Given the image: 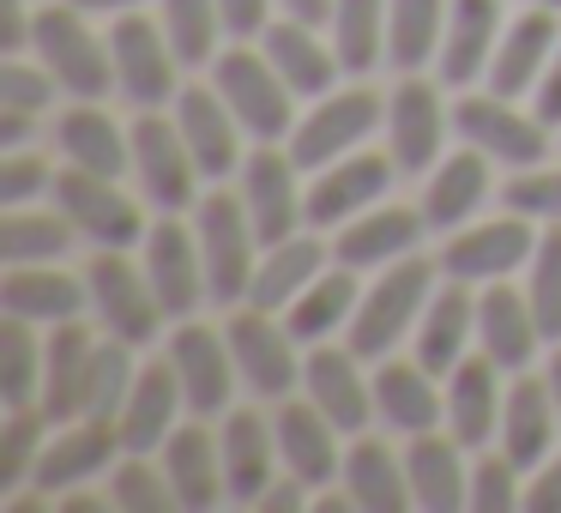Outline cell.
<instances>
[{
	"mask_svg": "<svg viewBox=\"0 0 561 513\" xmlns=\"http://www.w3.org/2000/svg\"><path fill=\"white\" fill-rule=\"evenodd\" d=\"M163 465H170V483H175L182 508H211L224 495V453L199 429H175L163 441Z\"/></svg>",
	"mask_w": 561,
	"mask_h": 513,
	"instance_id": "obj_35",
	"label": "cell"
},
{
	"mask_svg": "<svg viewBox=\"0 0 561 513\" xmlns=\"http://www.w3.org/2000/svg\"><path fill=\"white\" fill-rule=\"evenodd\" d=\"M31 459H37V417L13 411V423L0 435V489H13L31 471Z\"/></svg>",
	"mask_w": 561,
	"mask_h": 513,
	"instance_id": "obj_53",
	"label": "cell"
},
{
	"mask_svg": "<svg viewBox=\"0 0 561 513\" xmlns=\"http://www.w3.org/2000/svg\"><path fill=\"white\" fill-rule=\"evenodd\" d=\"M55 194H61V212L73 218V230H85L91 242H103V248L139 242V212L115 187V175H98V170H79L73 163L67 175H55Z\"/></svg>",
	"mask_w": 561,
	"mask_h": 513,
	"instance_id": "obj_6",
	"label": "cell"
},
{
	"mask_svg": "<svg viewBox=\"0 0 561 513\" xmlns=\"http://www.w3.org/2000/svg\"><path fill=\"white\" fill-rule=\"evenodd\" d=\"M447 37V0H392L387 7V43L399 67H423Z\"/></svg>",
	"mask_w": 561,
	"mask_h": 513,
	"instance_id": "obj_42",
	"label": "cell"
},
{
	"mask_svg": "<svg viewBox=\"0 0 561 513\" xmlns=\"http://www.w3.org/2000/svg\"><path fill=\"white\" fill-rule=\"evenodd\" d=\"M556 392L549 380H519L501 404V435H507V459L513 465H537L549 453V423H556Z\"/></svg>",
	"mask_w": 561,
	"mask_h": 513,
	"instance_id": "obj_36",
	"label": "cell"
},
{
	"mask_svg": "<svg viewBox=\"0 0 561 513\" xmlns=\"http://www.w3.org/2000/svg\"><path fill=\"white\" fill-rule=\"evenodd\" d=\"M314 278H320V242H308V236H284V242H272L266 260L254 266L248 296H254V308L272 315V308H290Z\"/></svg>",
	"mask_w": 561,
	"mask_h": 513,
	"instance_id": "obj_32",
	"label": "cell"
},
{
	"mask_svg": "<svg viewBox=\"0 0 561 513\" xmlns=\"http://www.w3.org/2000/svg\"><path fill=\"white\" fill-rule=\"evenodd\" d=\"M31 43L43 49V67H49L73 98L91 103L115 86V49L91 37L79 7H43V13L31 19Z\"/></svg>",
	"mask_w": 561,
	"mask_h": 513,
	"instance_id": "obj_1",
	"label": "cell"
},
{
	"mask_svg": "<svg viewBox=\"0 0 561 513\" xmlns=\"http://www.w3.org/2000/svg\"><path fill=\"white\" fill-rule=\"evenodd\" d=\"M477 332H483V351L495 356L501 368H525L537 351V315H531V296L519 290H483V303H477Z\"/></svg>",
	"mask_w": 561,
	"mask_h": 513,
	"instance_id": "obj_26",
	"label": "cell"
},
{
	"mask_svg": "<svg viewBox=\"0 0 561 513\" xmlns=\"http://www.w3.org/2000/svg\"><path fill=\"white\" fill-rule=\"evenodd\" d=\"M25 127H31V110H13V103H0V146L19 151V146H25Z\"/></svg>",
	"mask_w": 561,
	"mask_h": 513,
	"instance_id": "obj_59",
	"label": "cell"
},
{
	"mask_svg": "<svg viewBox=\"0 0 561 513\" xmlns=\"http://www.w3.org/2000/svg\"><path fill=\"white\" fill-rule=\"evenodd\" d=\"M278 7L290 19H302V25H320V19H332V7H339V0H278Z\"/></svg>",
	"mask_w": 561,
	"mask_h": 513,
	"instance_id": "obj_60",
	"label": "cell"
},
{
	"mask_svg": "<svg viewBox=\"0 0 561 513\" xmlns=\"http://www.w3.org/2000/svg\"><path fill=\"white\" fill-rule=\"evenodd\" d=\"M85 284H91V303H98L103 327H110L115 339L146 344L151 332H158L163 303H158V290H151V278H139V272L122 260V248H103V254L91 260V278Z\"/></svg>",
	"mask_w": 561,
	"mask_h": 513,
	"instance_id": "obj_5",
	"label": "cell"
},
{
	"mask_svg": "<svg viewBox=\"0 0 561 513\" xmlns=\"http://www.w3.org/2000/svg\"><path fill=\"white\" fill-rule=\"evenodd\" d=\"M428 284H435L428 260H399V266H392L387 278H380L375 290L356 303V315H351V351L356 356H387L392 344L404 339V327L416 320Z\"/></svg>",
	"mask_w": 561,
	"mask_h": 513,
	"instance_id": "obj_3",
	"label": "cell"
},
{
	"mask_svg": "<svg viewBox=\"0 0 561 513\" xmlns=\"http://www.w3.org/2000/svg\"><path fill=\"white\" fill-rule=\"evenodd\" d=\"M79 13H127V7H139V0H73Z\"/></svg>",
	"mask_w": 561,
	"mask_h": 513,
	"instance_id": "obj_62",
	"label": "cell"
},
{
	"mask_svg": "<svg viewBox=\"0 0 561 513\" xmlns=\"http://www.w3.org/2000/svg\"><path fill=\"white\" fill-rule=\"evenodd\" d=\"M37 320L7 315L0 327V399L7 411H31V399H43V344L31 339Z\"/></svg>",
	"mask_w": 561,
	"mask_h": 513,
	"instance_id": "obj_41",
	"label": "cell"
},
{
	"mask_svg": "<svg viewBox=\"0 0 561 513\" xmlns=\"http://www.w3.org/2000/svg\"><path fill=\"white\" fill-rule=\"evenodd\" d=\"M31 43V19L19 13V0H0V49L13 55V49H25Z\"/></svg>",
	"mask_w": 561,
	"mask_h": 513,
	"instance_id": "obj_57",
	"label": "cell"
},
{
	"mask_svg": "<svg viewBox=\"0 0 561 513\" xmlns=\"http://www.w3.org/2000/svg\"><path fill=\"white\" fill-rule=\"evenodd\" d=\"M146 278L151 290H158L163 315H194L199 296H211L206 284V254H199V242L182 230V224H158L146 242Z\"/></svg>",
	"mask_w": 561,
	"mask_h": 513,
	"instance_id": "obj_13",
	"label": "cell"
},
{
	"mask_svg": "<svg viewBox=\"0 0 561 513\" xmlns=\"http://www.w3.org/2000/svg\"><path fill=\"white\" fill-rule=\"evenodd\" d=\"M495 31H501V0H453L447 37H440L447 86H471L483 73V61H495Z\"/></svg>",
	"mask_w": 561,
	"mask_h": 513,
	"instance_id": "obj_21",
	"label": "cell"
},
{
	"mask_svg": "<svg viewBox=\"0 0 561 513\" xmlns=\"http://www.w3.org/2000/svg\"><path fill=\"white\" fill-rule=\"evenodd\" d=\"M55 86H61V79H55L49 67H43V73H37V67H25V61L0 67V103H13V110H31V115L49 110V91Z\"/></svg>",
	"mask_w": 561,
	"mask_h": 513,
	"instance_id": "obj_52",
	"label": "cell"
},
{
	"mask_svg": "<svg viewBox=\"0 0 561 513\" xmlns=\"http://www.w3.org/2000/svg\"><path fill=\"white\" fill-rule=\"evenodd\" d=\"M134 380H139V368H134V356H127V339L98 344V356H91V380H85V417H103V423H122Z\"/></svg>",
	"mask_w": 561,
	"mask_h": 513,
	"instance_id": "obj_45",
	"label": "cell"
},
{
	"mask_svg": "<svg viewBox=\"0 0 561 513\" xmlns=\"http://www.w3.org/2000/svg\"><path fill=\"white\" fill-rule=\"evenodd\" d=\"M67 230H73V218H49V212H19L7 206V218H0V254L13 260V266H43V260L67 254Z\"/></svg>",
	"mask_w": 561,
	"mask_h": 513,
	"instance_id": "obj_43",
	"label": "cell"
},
{
	"mask_svg": "<svg viewBox=\"0 0 561 513\" xmlns=\"http://www.w3.org/2000/svg\"><path fill=\"white\" fill-rule=\"evenodd\" d=\"M537 7H561V0H537Z\"/></svg>",
	"mask_w": 561,
	"mask_h": 513,
	"instance_id": "obj_64",
	"label": "cell"
},
{
	"mask_svg": "<svg viewBox=\"0 0 561 513\" xmlns=\"http://www.w3.org/2000/svg\"><path fill=\"white\" fill-rule=\"evenodd\" d=\"M266 61L284 73V86L296 98H320L332 86V67H339V49L314 37V25L302 19H284V25H266Z\"/></svg>",
	"mask_w": 561,
	"mask_h": 513,
	"instance_id": "obj_25",
	"label": "cell"
},
{
	"mask_svg": "<svg viewBox=\"0 0 561 513\" xmlns=\"http://www.w3.org/2000/svg\"><path fill=\"white\" fill-rule=\"evenodd\" d=\"M507 212H519V218H556L561 224V170H525L507 182Z\"/></svg>",
	"mask_w": 561,
	"mask_h": 513,
	"instance_id": "obj_50",
	"label": "cell"
},
{
	"mask_svg": "<svg viewBox=\"0 0 561 513\" xmlns=\"http://www.w3.org/2000/svg\"><path fill=\"white\" fill-rule=\"evenodd\" d=\"M296 508H302V489H296V483L266 489V495H260V513H296Z\"/></svg>",
	"mask_w": 561,
	"mask_h": 513,
	"instance_id": "obj_61",
	"label": "cell"
},
{
	"mask_svg": "<svg viewBox=\"0 0 561 513\" xmlns=\"http://www.w3.org/2000/svg\"><path fill=\"white\" fill-rule=\"evenodd\" d=\"M380 31H387V7H380V0H339V7H332V49H339V67L368 73L375 55H380Z\"/></svg>",
	"mask_w": 561,
	"mask_h": 513,
	"instance_id": "obj_44",
	"label": "cell"
},
{
	"mask_svg": "<svg viewBox=\"0 0 561 513\" xmlns=\"http://www.w3.org/2000/svg\"><path fill=\"white\" fill-rule=\"evenodd\" d=\"M375 122H380L375 91H339V98H327L302 127H296L290 158L302 163V170H327V163H339L351 146H363V139L375 134Z\"/></svg>",
	"mask_w": 561,
	"mask_h": 513,
	"instance_id": "obj_7",
	"label": "cell"
},
{
	"mask_svg": "<svg viewBox=\"0 0 561 513\" xmlns=\"http://www.w3.org/2000/svg\"><path fill=\"white\" fill-rule=\"evenodd\" d=\"M344 483H351V501L363 513H399V508L416 501L411 495V471H404L380 441H356L351 459H344Z\"/></svg>",
	"mask_w": 561,
	"mask_h": 513,
	"instance_id": "obj_34",
	"label": "cell"
},
{
	"mask_svg": "<svg viewBox=\"0 0 561 513\" xmlns=\"http://www.w3.org/2000/svg\"><path fill=\"white\" fill-rule=\"evenodd\" d=\"M332 417L320 411V404H284L278 411V453L284 465H290L296 483H327L332 465H339V453H332Z\"/></svg>",
	"mask_w": 561,
	"mask_h": 513,
	"instance_id": "obj_28",
	"label": "cell"
},
{
	"mask_svg": "<svg viewBox=\"0 0 561 513\" xmlns=\"http://www.w3.org/2000/svg\"><path fill=\"white\" fill-rule=\"evenodd\" d=\"M91 356H98L91 332L73 327V320H61L55 339H49V351H43V417H49V423H67V417L85 411Z\"/></svg>",
	"mask_w": 561,
	"mask_h": 513,
	"instance_id": "obj_16",
	"label": "cell"
},
{
	"mask_svg": "<svg viewBox=\"0 0 561 513\" xmlns=\"http://www.w3.org/2000/svg\"><path fill=\"white\" fill-rule=\"evenodd\" d=\"M537 122L561 127V49H556V67L543 73V86H537Z\"/></svg>",
	"mask_w": 561,
	"mask_h": 513,
	"instance_id": "obj_58",
	"label": "cell"
},
{
	"mask_svg": "<svg viewBox=\"0 0 561 513\" xmlns=\"http://www.w3.org/2000/svg\"><path fill=\"white\" fill-rule=\"evenodd\" d=\"M549 122H531V115H519L507 98H465L459 103V134L471 139V146H483L489 158L513 163V170H537V158L549 151L543 139Z\"/></svg>",
	"mask_w": 561,
	"mask_h": 513,
	"instance_id": "obj_10",
	"label": "cell"
},
{
	"mask_svg": "<svg viewBox=\"0 0 561 513\" xmlns=\"http://www.w3.org/2000/svg\"><path fill=\"white\" fill-rule=\"evenodd\" d=\"M375 411L387 417L392 429H404V435H423V429H435L440 417V399H435V380H428L423 363H387L375 375Z\"/></svg>",
	"mask_w": 561,
	"mask_h": 513,
	"instance_id": "obj_37",
	"label": "cell"
},
{
	"mask_svg": "<svg viewBox=\"0 0 561 513\" xmlns=\"http://www.w3.org/2000/svg\"><path fill=\"white\" fill-rule=\"evenodd\" d=\"M537 248H531V230L519 224V212L501 224H483V230H465L459 242H447V254H440V266L453 272V278L465 284H495L507 278L513 266H525Z\"/></svg>",
	"mask_w": 561,
	"mask_h": 513,
	"instance_id": "obj_15",
	"label": "cell"
},
{
	"mask_svg": "<svg viewBox=\"0 0 561 513\" xmlns=\"http://www.w3.org/2000/svg\"><path fill=\"white\" fill-rule=\"evenodd\" d=\"M440 127H447V115H440L435 86L404 79V86L392 91V110H387L392 158H399L404 170H428V163H435V151H440Z\"/></svg>",
	"mask_w": 561,
	"mask_h": 513,
	"instance_id": "obj_22",
	"label": "cell"
},
{
	"mask_svg": "<svg viewBox=\"0 0 561 513\" xmlns=\"http://www.w3.org/2000/svg\"><path fill=\"white\" fill-rule=\"evenodd\" d=\"M525 508H531V513H561V459L549 465L531 489H525Z\"/></svg>",
	"mask_w": 561,
	"mask_h": 513,
	"instance_id": "obj_56",
	"label": "cell"
},
{
	"mask_svg": "<svg viewBox=\"0 0 561 513\" xmlns=\"http://www.w3.org/2000/svg\"><path fill=\"white\" fill-rule=\"evenodd\" d=\"M495 356H465L453 368V387H447V423H453V441L459 447H483L489 429L501 423V392H495Z\"/></svg>",
	"mask_w": 561,
	"mask_h": 513,
	"instance_id": "obj_23",
	"label": "cell"
},
{
	"mask_svg": "<svg viewBox=\"0 0 561 513\" xmlns=\"http://www.w3.org/2000/svg\"><path fill=\"white\" fill-rule=\"evenodd\" d=\"M37 194H49V163L13 151V158L0 163V206H25V200H37Z\"/></svg>",
	"mask_w": 561,
	"mask_h": 513,
	"instance_id": "obj_54",
	"label": "cell"
},
{
	"mask_svg": "<svg viewBox=\"0 0 561 513\" xmlns=\"http://www.w3.org/2000/svg\"><path fill=\"white\" fill-rule=\"evenodd\" d=\"M302 380H308V399H314L339 429H363L368 411H375V392L363 387V375H356V363L344 351H314L302 368Z\"/></svg>",
	"mask_w": 561,
	"mask_h": 513,
	"instance_id": "obj_31",
	"label": "cell"
},
{
	"mask_svg": "<svg viewBox=\"0 0 561 513\" xmlns=\"http://www.w3.org/2000/svg\"><path fill=\"white\" fill-rule=\"evenodd\" d=\"M110 49H115V86H122L139 110H158V103L175 91V49L158 37V25L122 13Z\"/></svg>",
	"mask_w": 561,
	"mask_h": 513,
	"instance_id": "obj_11",
	"label": "cell"
},
{
	"mask_svg": "<svg viewBox=\"0 0 561 513\" xmlns=\"http://www.w3.org/2000/svg\"><path fill=\"white\" fill-rule=\"evenodd\" d=\"M182 375H175V363H151L146 375L134 380V392H127V411H122V447L127 453H151L158 441L175 435V404H182Z\"/></svg>",
	"mask_w": 561,
	"mask_h": 513,
	"instance_id": "obj_20",
	"label": "cell"
},
{
	"mask_svg": "<svg viewBox=\"0 0 561 513\" xmlns=\"http://www.w3.org/2000/svg\"><path fill=\"white\" fill-rule=\"evenodd\" d=\"M85 296L91 290H79L67 272H49V260H43V266H13L7 284H0L7 315H25V320H37V327H61V320H73L79 308H85Z\"/></svg>",
	"mask_w": 561,
	"mask_h": 513,
	"instance_id": "obj_27",
	"label": "cell"
},
{
	"mask_svg": "<svg viewBox=\"0 0 561 513\" xmlns=\"http://www.w3.org/2000/svg\"><path fill=\"white\" fill-rule=\"evenodd\" d=\"M489 158V151H483ZM477 158V151H459V158H447L435 170V182H428V200H423V218L435 224V230H447V224L471 218L477 206H483L489 194V163Z\"/></svg>",
	"mask_w": 561,
	"mask_h": 513,
	"instance_id": "obj_39",
	"label": "cell"
},
{
	"mask_svg": "<svg viewBox=\"0 0 561 513\" xmlns=\"http://www.w3.org/2000/svg\"><path fill=\"white\" fill-rule=\"evenodd\" d=\"M387 182H392L387 158H339V163H327V175L308 187V224L356 218L363 206H375V200L387 194Z\"/></svg>",
	"mask_w": 561,
	"mask_h": 513,
	"instance_id": "obj_19",
	"label": "cell"
},
{
	"mask_svg": "<svg viewBox=\"0 0 561 513\" xmlns=\"http://www.w3.org/2000/svg\"><path fill=\"white\" fill-rule=\"evenodd\" d=\"M477 327V303L465 290H440L435 303H428L423 327H416V363L428 368V375H453V368L465 363V339H471Z\"/></svg>",
	"mask_w": 561,
	"mask_h": 513,
	"instance_id": "obj_33",
	"label": "cell"
},
{
	"mask_svg": "<svg viewBox=\"0 0 561 513\" xmlns=\"http://www.w3.org/2000/svg\"><path fill=\"white\" fill-rule=\"evenodd\" d=\"M134 170L146 182V200H158L163 212H182L194 200V151H187L182 127L158 122L151 110L134 122Z\"/></svg>",
	"mask_w": 561,
	"mask_h": 513,
	"instance_id": "obj_9",
	"label": "cell"
},
{
	"mask_svg": "<svg viewBox=\"0 0 561 513\" xmlns=\"http://www.w3.org/2000/svg\"><path fill=\"white\" fill-rule=\"evenodd\" d=\"M115 501H122L127 513H170V508H182V501H175V483L151 471L146 453H134V459L115 471Z\"/></svg>",
	"mask_w": 561,
	"mask_h": 513,
	"instance_id": "obj_49",
	"label": "cell"
},
{
	"mask_svg": "<svg viewBox=\"0 0 561 513\" xmlns=\"http://www.w3.org/2000/svg\"><path fill=\"white\" fill-rule=\"evenodd\" d=\"M351 315H356V284L344 278V272H327V278H314L290 303V332L296 339H327V332Z\"/></svg>",
	"mask_w": 561,
	"mask_h": 513,
	"instance_id": "obj_46",
	"label": "cell"
},
{
	"mask_svg": "<svg viewBox=\"0 0 561 513\" xmlns=\"http://www.w3.org/2000/svg\"><path fill=\"white\" fill-rule=\"evenodd\" d=\"M513 471H519V465L513 459H483L471 471V508L477 513H507V508H519V489H513Z\"/></svg>",
	"mask_w": 561,
	"mask_h": 513,
	"instance_id": "obj_51",
	"label": "cell"
},
{
	"mask_svg": "<svg viewBox=\"0 0 561 513\" xmlns=\"http://www.w3.org/2000/svg\"><path fill=\"white\" fill-rule=\"evenodd\" d=\"M61 151L79 170H98V175H122L127 163H134V151L122 146V127L103 110H91V103L73 115H61Z\"/></svg>",
	"mask_w": 561,
	"mask_h": 513,
	"instance_id": "obj_40",
	"label": "cell"
},
{
	"mask_svg": "<svg viewBox=\"0 0 561 513\" xmlns=\"http://www.w3.org/2000/svg\"><path fill=\"white\" fill-rule=\"evenodd\" d=\"M218 0H163V31H170V49L175 61L199 67L211 55V43H218Z\"/></svg>",
	"mask_w": 561,
	"mask_h": 513,
	"instance_id": "obj_47",
	"label": "cell"
},
{
	"mask_svg": "<svg viewBox=\"0 0 561 513\" xmlns=\"http://www.w3.org/2000/svg\"><path fill=\"white\" fill-rule=\"evenodd\" d=\"M254 218H248V200L236 194H206L199 206V254H206V284L218 303H236V296L254 284Z\"/></svg>",
	"mask_w": 561,
	"mask_h": 513,
	"instance_id": "obj_2",
	"label": "cell"
},
{
	"mask_svg": "<svg viewBox=\"0 0 561 513\" xmlns=\"http://www.w3.org/2000/svg\"><path fill=\"white\" fill-rule=\"evenodd\" d=\"M218 91L230 98L236 122H242L248 134L278 139L284 127H290V98H296V91L284 86V73L266 61V55H254V49H230V55L218 61Z\"/></svg>",
	"mask_w": 561,
	"mask_h": 513,
	"instance_id": "obj_4",
	"label": "cell"
},
{
	"mask_svg": "<svg viewBox=\"0 0 561 513\" xmlns=\"http://www.w3.org/2000/svg\"><path fill=\"white\" fill-rule=\"evenodd\" d=\"M296 170L302 163L284 158V151H254L242 170V200L248 218H254L260 242H284L296 236V218H308V200H296Z\"/></svg>",
	"mask_w": 561,
	"mask_h": 513,
	"instance_id": "obj_12",
	"label": "cell"
},
{
	"mask_svg": "<svg viewBox=\"0 0 561 513\" xmlns=\"http://www.w3.org/2000/svg\"><path fill=\"white\" fill-rule=\"evenodd\" d=\"M266 7H272V0H218L224 31H230L236 43H248V37H266Z\"/></svg>",
	"mask_w": 561,
	"mask_h": 513,
	"instance_id": "obj_55",
	"label": "cell"
},
{
	"mask_svg": "<svg viewBox=\"0 0 561 513\" xmlns=\"http://www.w3.org/2000/svg\"><path fill=\"white\" fill-rule=\"evenodd\" d=\"M224 339H230V356H236V375L248 380V387L260 392V399H284L296 380V332H278L266 320V308H248V315H230V327H224Z\"/></svg>",
	"mask_w": 561,
	"mask_h": 513,
	"instance_id": "obj_8",
	"label": "cell"
},
{
	"mask_svg": "<svg viewBox=\"0 0 561 513\" xmlns=\"http://www.w3.org/2000/svg\"><path fill=\"white\" fill-rule=\"evenodd\" d=\"M549 55H556V19H549V7H543V13L513 19L507 37L495 43V61H489V86H495L501 98H519V91L549 67Z\"/></svg>",
	"mask_w": 561,
	"mask_h": 513,
	"instance_id": "obj_24",
	"label": "cell"
},
{
	"mask_svg": "<svg viewBox=\"0 0 561 513\" xmlns=\"http://www.w3.org/2000/svg\"><path fill=\"white\" fill-rule=\"evenodd\" d=\"M416 230H423V218L404 206H380L368 212V218H356L351 230L339 236V260L344 266H387V260L411 254Z\"/></svg>",
	"mask_w": 561,
	"mask_h": 513,
	"instance_id": "obj_38",
	"label": "cell"
},
{
	"mask_svg": "<svg viewBox=\"0 0 561 513\" xmlns=\"http://www.w3.org/2000/svg\"><path fill=\"white\" fill-rule=\"evenodd\" d=\"M411 495L416 508L428 513H453V508H471V477L459 471V441H435V435H416L411 459Z\"/></svg>",
	"mask_w": 561,
	"mask_h": 513,
	"instance_id": "obj_30",
	"label": "cell"
},
{
	"mask_svg": "<svg viewBox=\"0 0 561 513\" xmlns=\"http://www.w3.org/2000/svg\"><path fill=\"white\" fill-rule=\"evenodd\" d=\"M218 453H224V489L236 501H260L272 489V435L254 411H236L224 423Z\"/></svg>",
	"mask_w": 561,
	"mask_h": 513,
	"instance_id": "obj_29",
	"label": "cell"
},
{
	"mask_svg": "<svg viewBox=\"0 0 561 513\" xmlns=\"http://www.w3.org/2000/svg\"><path fill=\"white\" fill-rule=\"evenodd\" d=\"M175 127H182L187 151L206 175H230L236 170V110L224 91H182L175 103Z\"/></svg>",
	"mask_w": 561,
	"mask_h": 513,
	"instance_id": "obj_18",
	"label": "cell"
},
{
	"mask_svg": "<svg viewBox=\"0 0 561 513\" xmlns=\"http://www.w3.org/2000/svg\"><path fill=\"white\" fill-rule=\"evenodd\" d=\"M531 315L543 339H561V230H549L531 254Z\"/></svg>",
	"mask_w": 561,
	"mask_h": 513,
	"instance_id": "obj_48",
	"label": "cell"
},
{
	"mask_svg": "<svg viewBox=\"0 0 561 513\" xmlns=\"http://www.w3.org/2000/svg\"><path fill=\"white\" fill-rule=\"evenodd\" d=\"M115 447H122V423H103V417H91L85 429H73V435H61L55 447H43L37 465H31V477H37L43 495H49V489L91 483V477H98L103 465L115 459Z\"/></svg>",
	"mask_w": 561,
	"mask_h": 513,
	"instance_id": "obj_17",
	"label": "cell"
},
{
	"mask_svg": "<svg viewBox=\"0 0 561 513\" xmlns=\"http://www.w3.org/2000/svg\"><path fill=\"white\" fill-rule=\"evenodd\" d=\"M170 363L182 375V392L194 404V417H211L230 404V380H236V356H230V339L224 332H206V327H182L170 339Z\"/></svg>",
	"mask_w": 561,
	"mask_h": 513,
	"instance_id": "obj_14",
	"label": "cell"
},
{
	"mask_svg": "<svg viewBox=\"0 0 561 513\" xmlns=\"http://www.w3.org/2000/svg\"><path fill=\"white\" fill-rule=\"evenodd\" d=\"M549 392H556V411H561V351H556V363H549Z\"/></svg>",
	"mask_w": 561,
	"mask_h": 513,
	"instance_id": "obj_63",
	"label": "cell"
}]
</instances>
